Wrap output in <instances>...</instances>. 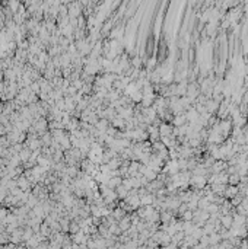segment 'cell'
Returning a JSON list of instances; mask_svg holds the SVG:
<instances>
[{
  "instance_id": "obj_1",
  "label": "cell",
  "mask_w": 248,
  "mask_h": 249,
  "mask_svg": "<svg viewBox=\"0 0 248 249\" xmlns=\"http://www.w3.org/2000/svg\"><path fill=\"white\" fill-rule=\"evenodd\" d=\"M34 128L37 130L38 133H44L45 131V128H47V121L43 120V118H39L38 121H37V124H35V127Z\"/></svg>"
},
{
  "instance_id": "obj_2",
  "label": "cell",
  "mask_w": 248,
  "mask_h": 249,
  "mask_svg": "<svg viewBox=\"0 0 248 249\" xmlns=\"http://www.w3.org/2000/svg\"><path fill=\"white\" fill-rule=\"evenodd\" d=\"M231 221H232V219H231V217H225V219H223L225 226H231Z\"/></svg>"
}]
</instances>
